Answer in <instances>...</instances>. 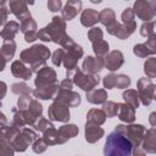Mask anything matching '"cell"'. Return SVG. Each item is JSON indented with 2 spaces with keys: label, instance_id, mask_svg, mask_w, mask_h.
I'll return each mask as SVG.
<instances>
[{
  "label": "cell",
  "instance_id": "obj_42",
  "mask_svg": "<svg viewBox=\"0 0 156 156\" xmlns=\"http://www.w3.org/2000/svg\"><path fill=\"white\" fill-rule=\"evenodd\" d=\"M155 22L154 21H149V22H144L140 27V34L145 38L151 37L152 34H155Z\"/></svg>",
  "mask_w": 156,
  "mask_h": 156
},
{
  "label": "cell",
  "instance_id": "obj_52",
  "mask_svg": "<svg viewBox=\"0 0 156 156\" xmlns=\"http://www.w3.org/2000/svg\"><path fill=\"white\" fill-rule=\"evenodd\" d=\"M73 88V82L72 79H68V78H65L61 83H60V89H66V90H72Z\"/></svg>",
  "mask_w": 156,
  "mask_h": 156
},
{
  "label": "cell",
  "instance_id": "obj_44",
  "mask_svg": "<svg viewBox=\"0 0 156 156\" xmlns=\"http://www.w3.org/2000/svg\"><path fill=\"white\" fill-rule=\"evenodd\" d=\"M48 144L45 143V140L43 138H38L33 144H32V149L35 154H43L46 149H48Z\"/></svg>",
  "mask_w": 156,
  "mask_h": 156
},
{
  "label": "cell",
  "instance_id": "obj_55",
  "mask_svg": "<svg viewBox=\"0 0 156 156\" xmlns=\"http://www.w3.org/2000/svg\"><path fill=\"white\" fill-rule=\"evenodd\" d=\"M4 126H7V118H6V116L0 111V127H4Z\"/></svg>",
  "mask_w": 156,
  "mask_h": 156
},
{
  "label": "cell",
  "instance_id": "obj_10",
  "mask_svg": "<svg viewBox=\"0 0 156 156\" xmlns=\"http://www.w3.org/2000/svg\"><path fill=\"white\" fill-rule=\"evenodd\" d=\"M145 132L146 129L141 124H129V126H126L123 135L130 141L132 146L135 147V146H140Z\"/></svg>",
  "mask_w": 156,
  "mask_h": 156
},
{
  "label": "cell",
  "instance_id": "obj_1",
  "mask_svg": "<svg viewBox=\"0 0 156 156\" xmlns=\"http://www.w3.org/2000/svg\"><path fill=\"white\" fill-rule=\"evenodd\" d=\"M132 144L123 135L112 132L107 135L104 145V156H132Z\"/></svg>",
  "mask_w": 156,
  "mask_h": 156
},
{
  "label": "cell",
  "instance_id": "obj_49",
  "mask_svg": "<svg viewBox=\"0 0 156 156\" xmlns=\"http://www.w3.org/2000/svg\"><path fill=\"white\" fill-rule=\"evenodd\" d=\"M62 7V1L61 0H49L48 1V9L52 12H57Z\"/></svg>",
  "mask_w": 156,
  "mask_h": 156
},
{
  "label": "cell",
  "instance_id": "obj_4",
  "mask_svg": "<svg viewBox=\"0 0 156 156\" xmlns=\"http://www.w3.org/2000/svg\"><path fill=\"white\" fill-rule=\"evenodd\" d=\"M50 56H51V52H50L48 46H45L43 44H35V45L30 46L29 49H26L21 52L20 61L23 62V63L32 65V63H34L35 61H39V60L46 61Z\"/></svg>",
  "mask_w": 156,
  "mask_h": 156
},
{
  "label": "cell",
  "instance_id": "obj_56",
  "mask_svg": "<svg viewBox=\"0 0 156 156\" xmlns=\"http://www.w3.org/2000/svg\"><path fill=\"white\" fill-rule=\"evenodd\" d=\"M149 121H150V123H151V126H152V127H155V126H156V113H155V112H152V113L150 115Z\"/></svg>",
  "mask_w": 156,
  "mask_h": 156
},
{
  "label": "cell",
  "instance_id": "obj_33",
  "mask_svg": "<svg viewBox=\"0 0 156 156\" xmlns=\"http://www.w3.org/2000/svg\"><path fill=\"white\" fill-rule=\"evenodd\" d=\"M43 139L45 140V143L50 146V145H60V138H58V132L55 127L49 128L48 130H45L43 133Z\"/></svg>",
  "mask_w": 156,
  "mask_h": 156
},
{
  "label": "cell",
  "instance_id": "obj_19",
  "mask_svg": "<svg viewBox=\"0 0 156 156\" xmlns=\"http://www.w3.org/2000/svg\"><path fill=\"white\" fill-rule=\"evenodd\" d=\"M140 147L147 154H155L156 152V129H155V127L146 129L144 138L141 140Z\"/></svg>",
  "mask_w": 156,
  "mask_h": 156
},
{
  "label": "cell",
  "instance_id": "obj_57",
  "mask_svg": "<svg viewBox=\"0 0 156 156\" xmlns=\"http://www.w3.org/2000/svg\"><path fill=\"white\" fill-rule=\"evenodd\" d=\"M6 61H5V58L2 57V56H0V72H2L4 71V68H5V66H6Z\"/></svg>",
  "mask_w": 156,
  "mask_h": 156
},
{
  "label": "cell",
  "instance_id": "obj_16",
  "mask_svg": "<svg viewBox=\"0 0 156 156\" xmlns=\"http://www.w3.org/2000/svg\"><path fill=\"white\" fill-rule=\"evenodd\" d=\"M9 6H10V12L13 13L21 22L32 17L30 16V12L27 7V2L23 1V0H11L9 2Z\"/></svg>",
  "mask_w": 156,
  "mask_h": 156
},
{
  "label": "cell",
  "instance_id": "obj_24",
  "mask_svg": "<svg viewBox=\"0 0 156 156\" xmlns=\"http://www.w3.org/2000/svg\"><path fill=\"white\" fill-rule=\"evenodd\" d=\"M58 132V138H60V144H65L68 139L74 138L78 135L79 129L76 124H63L57 129Z\"/></svg>",
  "mask_w": 156,
  "mask_h": 156
},
{
  "label": "cell",
  "instance_id": "obj_31",
  "mask_svg": "<svg viewBox=\"0 0 156 156\" xmlns=\"http://www.w3.org/2000/svg\"><path fill=\"white\" fill-rule=\"evenodd\" d=\"M99 22H101L105 27H110L112 26L113 23H116V15H115V11L110 7H106V9H102L100 12H99Z\"/></svg>",
  "mask_w": 156,
  "mask_h": 156
},
{
  "label": "cell",
  "instance_id": "obj_15",
  "mask_svg": "<svg viewBox=\"0 0 156 156\" xmlns=\"http://www.w3.org/2000/svg\"><path fill=\"white\" fill-rule=\"evenodd\" d=\"M123 62H124L123 54L119 50H113V51H110L105 56V58H104V67H106L107 69L113 72V71H117L118 68H121Z\"/></svg>",
  "mask_w": 156,
  "mask_h": 156
},
{
  "label": "cell",
  "instance_id": "obj_32",
  "mask_svg": "<svg viewBox=\"0 0 156 156\" xmlns=\"http://www.w3.org/2000/svg\"><path fill=\"white\" fill-rule=\"evenodd\" d=\"M122 98H123L124 101H126L124 104L129 105V106L133 107L134 110L138 108L139 105H140L138 93H136V90H134V89H127V90H124L123 94H122Z\"/></svg>",
  "mask_w": 156,
  "mask_h": 156
},
{
  "label": "cell",
  "instance_id": "obj_40",
  "mask_svg": "<svg viewBox=\"0 0 156 156\" xmlns=\"http://www.w3.org/2000/svg\"><path fill=\"white\" fill-rule=\"evenodd\" d=\"M35 29H37V22H35L32 17H29V18L22 21L21 24H20V30H21L22 33H24V34L28 33V32H33V30H35Z\"/></svg>",
  "mask_w": 156,
  "mask_h": 156
},
{
  "label": "cell",
  "instance_id": "obj_11",
  "mask_svg": "<svg viewBox=\"0 0 156 156\" xmlns=\"http://www.w3.org/2000/svg\"><path fill=\"white\" fill-rule=\"evenodd\" d=\"M104 87L106 89L118 88V89H126L130 85V78L127 74H107L104 77Z\"/></svg>",
  "mask_w": 156,
  "mask_h": 156
},
{
  "label": "cell",
  "instance_id": "obj_20",
  "mask_svg": "<svg viewBox=\"0 0 156 156\" xmlns=\"http://www.w3.org/2000/svg\"><path fill=\"white\" fill-rule=\"evenodd\" d=\"M105 134V130L98 126V124H94V123H89L87 122L85 123V128H84V135H85V140L90 144H94L96 143L98 140H100Z\"/></svg>",
  "mask_w": 156,
  "mask_h": 156
},
{
  "label": "cell",
  "instance_id": "obj_45",
  "mask_svg": "<svg viewBox=\"0 0 156 156\" xmlns=\"http://www.w3.org/2000/svg\"><path fill=\"white\" fill-rule=\"evenodd\" d=\"M133 52H134V55H136L138 57H141V58H144V57H146L149 55H152L147 50V48L145 46V44H136V45H134Z\"/></svg>",
  "mask_w": 156,
  "mask_h": 156
},
{
  "label": "cell",
  "instance_id": "obj_28",
  "mask_svg": "<svg viewBox=\"0 0 156 156\" xmlns=\"http://www.w3.org/2000/svg\"><path fill=\"white\" fill-rule=\"evenodd\" d=\"M20 30V24L16 21H10L6 22L4 28L0 32V37L4 40H13V38L16 37V34Z\"/></svg>",
  "mask_w": 156,
  "mask_h": 156
},
{
  "label": "cell",
  "instance_id": "obj_22",
  "mask_svg": "<svg viewBox=\"0 0 156 156\" xmlns=\"http://www.w3.org/2000/svg\"><path fill=\"white\" fill-rule=\"evenodd\" d=\"M106 28H107V33H108V34L115 35V37H117V38L121 39V40L127 39L130 34L134 33V29H132V28H129V27H127V26H124V24H121V23H118V22H116V23H113L112 26L106 27Z\"/></svg>",
  "mask_w": 156,
  "mask_h": 156
},
{
  "label": "cell",
  "instance_id": "obj_46",
  "mask_svg": "<svg viewBox=\"0 0 156 156\" xmlns=\"http://www.w3.org/2000/svg\"><path fill=\"white\" fill-rule=\"evenodd\" d=\"M63 57H65V50L63 49H56L51 56V61L55 66L60 67L62 65V61H63Z\"/></svg>",
  "mask_w": 156,
  "mask_h": 156
},
{
  "label": "cell",
  "instance_id": "obj_39",
  "mask_svg": "<svg viewBox=\"0 0 156 156\" xmlns=\"http://www.w3.org/2000/svg\"><path fill=\"white\" fill-rule=\"evenodd\" d=\"M104 113L106 115V117H115L117 116V112H118V104L117 102H113V101H105L102 104V108Z\"/></svg>",
  "mask_w": 156,
  "mask_h": 156
},
{
  "label": "cell",
  "instance_id": "obj_47",
  "mask_svg": "<svg viewBox=\"0 0 156 156\" xmlns=\"http://www.w3.org/2000/svg\"><path fill=\"white\" fill-rule=\"evenodd\" d=\"M15 150L11 143H0V156H13Z\"/></svg>",
  "mask_w": 156,
  "mask_h": 156
},
{
  "label": "cell",
  "instance_id": "obj_36",
  "mask_svg": "<svg viewBox=\"0 0 156 156\" xmlns=\"http://www.w3.org/2000/svg\"><path fill=\"white\" fill-rule=\"evenodd\" d=\"M11 90H12L13 94H17V95H20V96L33 94V90H32L30 87L27 85L26 83H13V84L11 85Z\"/></svg>",
  "mask_w": 156,
  "mask_h": 156
},
{
  "label": "cell",
  "instance_id": "obj_12",
  "mask_svg": "<svg viewBox=\"0 0 156 156\" xmlns=\"http://www.w3.org/2000/svg\"><path fill=\"white\" fill-rule=\"evenodd\" d=\"M13 119H12V126L22 129L24 126H34L37 118L27 110H18V108H13Z\"/></svg>",
  "mask_w": 156,
  "mask_h": 156
},
{
  "label": "cell",
  "instance_id": "obj_48",
  "mask_svg": "<svg viewBox=\"0 0 156 156\" xmlns=\"http://www.w3.org/2000/svg\"><path fill=\"white\" fill-rule=\"evenodd\" d=\"M144 44L147 48V50L154 55L156 52V34H152L151 37H149L146 43H144Z\"/></svg>",
  "mask_w": 156,
  "mask_h": 156
},
{
  "label": "cell",
  "instance_id": "obj_5",
  "mask_svg": "<svg viewBox=\"0 0 156 156\" xmlns=\"http://www.w3.org/2000/svg\"><path fill=\"white\" fill-rule=\"evenodd\" d=\"M71 79H72L73 84L78 85L80 89H83L85 91L94 89L100 82V78L98 74H87V73L82 72V69L79 67H77L74 69Z\"/></svg>",
  "mask_w": 156,
  "mask_h": 156
},
{
  "label": "cell",
  "instance_id": "obj_23",
  "mask_svg": "<svg viewBox=\"0 0 156 156\" xmlns=\"http://www.w3.org/2000/svg\"><path fill=\"white\" fill-rule=\"evenodd\" d=\"M11 73L16 77V78H21L23 80H28L32 77V71L30 68H28L23 62H21L20 60L13 61L11 65Z\"/></svg>",
  "mask_w": 156,
  "mask_h": 156
},
{
  "label": "cell",
  "instance_id": "obj_8",
  "mask_svg": "<svg viewBox=\"0 0 156 156\" xmlns=\"http://www.w3.org/2000/svg\"><path fill=\"white\" fill-rule=\"evenodd\" d=\"M136 87H138L136 93L139 96V101H141V104L145 106L150 105L155 99V88H156L152 80L149 78H140L136 83Z\"/></svg>",
  "mask_w": 156,
  "mask_h": 156
},
{
  "label": "cell",
  "instance_id": "obj_34",
  "mask_svg": "<svg viewBox=\"0 0 156 156\" xmlns=\"http://www.w3.org/2000/svg\"><path fill=\"white\" fill-rule=\"evenodd\" d=\"M121 18H122V24H124V26H127V27H129V28H132V29H136V22H135V15H134V12H133V10L132 9H129V7H127L123 12H122V16H121Z\"/></svg>",
  "mask_w": 156,
  "mask_h": 156
},
{
  "label": "cell",
  "instance_id": "obj_41",
  "mask_svg": "<svg viewBox=\"0 0 156 156\" xmlns=\"http://www.w3.org/2000/svg\"><path fill=\"white\" fill-rule=\"evenodd\" d=\"M88 39L90 40L91 44L101 41L102 40V30L99 27H93L91 29L88 30Z\"/></svg>",
  "mask_w": 156,
  "mask_h": 156
},
{
  "label": "cell",
  "instance_id": "obj_2",
  "mask_svg": "<svg viewBox=\"0 0 156 156\" xmlns=\"http://www.w3.org/2000/svg\"><path fill=\"white\" fill-rule=\"evenodd\" d=\"M66 35V22L58 16H54L51 22L38 32V39L56 44H60Z\"/></svg>",
  "mask_w": 156,
  "mask_h": 156
},
{
  "label": "cell",
  "instance_id": "obj_35",
  "mask_svg": "<svg viewBox=\"0 0 156 156\" xmlns=\"http://www.w3.org/2000/svg\"><path fill=\"white\" fill-rule=\"evenodd\" d=\"M93 45V50L96 55L98 58H101L104 60L105 56L108 54V43L105 41V40H101L99 43H95V44H91Z\"/></svg>",
  "mask_w": 156,
  "mask_h": 156
},
{
  "label": "cell",
  "instance_id": "obj_30",
  "mask_svg": "<svg viewBox=\"0 0 156 156\" xmlns=\"http://www.w3.org/2000/svg\"><path fill=\"white\" fill-rule=\"evenodd\" d=\"M15 51H16L15 40H5L0 48V56H2L6 62H9L10 60H12Z\"/></svg>",
  "mask_w": 156,
  "mask_h": 156
},
{
  "label": "cell",
  "instance_id": "obj_38",
  "mask_svg": "<svg viewBox=\"0 0 156 156\" xmlns=\"http://www.w3.org/2000/svg\"><path fill=\"white\" fill-rule=\"evenodd\" d=\"M144 72H145V74L147 76L149 79L156 77V58L155 57H150V58H147L145 61Z\"/></svg>",
  "mask_w": 156,
  "mask_h": 156
},
{
  "label": "cell",
  "instance_id": "obj_13",
  "mask_svg": "<svg viewBox=\"0 0 156 156\" xmlns=\"http://www.w3.org/2000/svg\"><path fill=\"white\" fill-rule=\"evenodd\" d=\"M54 100L56 102H60V104L66 105L68 107H76L80 104V95L73 90L60 89Z\"/></svg>",
  "mask_w": 156,
  "mask_h": 156
},
{
  "label": "cell",
  "instance_id": "obj_17",
  "mask_svg": "<svg viewBox=\"0 0 156 156\" xmlns=\"http://www.w3.org/2000/svg\"><path fill=\"white\" fill-rule=\"evenodd\" d=\"M104 68V60L94 57V56H87L82 65V72L87 74H98Z\"/></svg>",
  "mask_w": 156,
  "mask_h": 156
},
{
  "label": "cell",
  "instance_id": "obj_51",
  "mask_svg": "<svg viewBox=\"0 0 156 156\" xmlns=\"http://www.w3.org/2000/svg\"><path fill=\"white\" fill-rule=\"evenodd\" d=\"M9 10L4 6V7H0V26L5 24L6 21H7V16H9Z\"/></svg>",
  "mask_w": 156,
  "mask_h": 156
},
{
  "label": "cell",
  "instance_id": "obj_21",
  "mask_svg": "<svg viewBox=\"0 0 156 156\" xmlns=\"http://www.w3.org/2000/svg\"><path fill=\"white\" fill-rule=\"evenodd\" d=\"M82 9V1H67L61 10V18L66 21H72L80 11Z\"/></svg>",
  "mask_w": 156,
  "mask_h": 156
},
{
  "label": "cell",
  "instance_id": "obj_54",
  "mask_svg": "<svg viewBox=\"0 0 156 156\" xmlns=\"http://www.w3.org/2000/svg\"><path fill=\"white\" fill-rule=\"evenodd\" d=\"M6 91H7V85L5 82L0 80V100H2L6 95Z\"/></svg>",
  "mask_w": 156,
  "mask_h": 156
},
{
  "label": "cell",
  "instance_id": "obj_43",
  "mask_svg": "<svg viewBox=\"0 0 156 156\" xmlns=\"http://www.w3.org/2000/svg\"><path fill=\"white\" fill-rule=\"evenodd\" d=\"M51 127H54V124L49 121V119H46V118H44V117H39L37 121H35V123H34V128L37 129V130H39V132H45V130H48L49 128H51Z\"/></svg>",
  "mask_w": 156,
  "mask_h": 156
},
{
  "label": "cell",
  "instance_id": "obj_25",
  "mask_svg": "<svg viewBox=\"0 0 156 156\" xmlns=\"http://www.w3.org/2000/svg\"><path fill=\"white\" fill-rule=\"evenodd\" d=\"M118 118L126 123H133L135 119V110L127 104H118Z\"/></svg>",
  "mask_w": 156,
  "mask_h": 156
},
{
  "label": "cell",
  "instance_id": "obj_6",
  "mask_svg": "<svg viewBox=\"0 0 156 156\" xmlns=\"http://www.w3.org/2000/svg\"><path fill=\"white\" fill-rule=\"evenodd\" d=\"M133 12L144 22L152 21L156 16V1L152 0H138L134 2Z\"/></svg>",
  "mask_w": 156,
  "mask_h": 156
},
{
  "label": "cell",
  "instance_id": "obj_26",
  "mask_svg": "<svg viewBox=\"0 0 156 156\" xmlns=\"http://www.w3.org/2000/svg\"><path fill=\"white\" fill-rule=\"evenodd\" d=\"M85 98L90 104H94V105L104 104L107 100V91L105 89H95L94 88V89L87 91Z\"/></svg>",
  "mask_w": 156,
  "mask_h": 156
},
{
  "label": "cell",
  "instance_id": "obj_18",
  "mask_svg": "<svg viewBox=\"0 0 156 156\" xmlns=\"http://www.w3.org/2000/svg\"><path fill=\"white\" fill-rule=\"evenodd\" d=\"M58 90H60V85L57 83H54V84H49V85H44L34 89L33 95L37 99H41V100H49V99L54 100Z\"/></svg>",
  "mask_w": 156,
  "mask_h": 156
},
{
  "label": "cell",
  "instance_id": "obj_7",
  "mask_svg": "<svg viewBox=\"0 0 156 156\" xmlns=\"http://www.w3.org/2000/svg\"><path fill=\"white\" fill-rule=\"evenodd\" d=\"M38 139V134L29 129V128H22L20 130V134L13 139V141L11 143L12 145V149L15 151H18V152H23L27 150V147L33 144L35 140Z\"/></svg>",
  "mask_w": 156,
  "mask_h": 156
},
{
  "label": "cell",
  "instance_id": "obj_9",
  "mask_svg": "<svg viewBox=\"0 0 156 156\" xmlns=\"http://www.w3.org/2000/svg\"><path fill=\"white\" fill-rule=\"evenodd\" d=\"M48 117L51 121H56V122H62L66 123L69 121L71 118V113H69V107L66 105H62L60 102L54 101L48 110Z\"/></svg>",
  "mask_w": 156,
  "mask_h": 156
},
{
  "label": "cell",
  "instance_id": "obj_53",
  "mask_svg": "<svg viewBox=\"0 0 156 156\" xmlns=\"http://www.w3.org/2000/svg\"><path fill=\"white\" fill-rule=\"evenodd\" d=\"M132 155L133 156H146V152L140 146H135L132 149Z\"/></svg>",
  "mask_w": 156,
  "mask_h": 156
},
{
  "label": "cell",
  "instance_id": "obj_37",
  "mask_svg": "<svg viewBox=\"0 0 156 156\" xmlns=\"http://www.w3.org/2000/svg\"><path fill=\"white\" fill-rule=\"evenodd\" d=\"M24 110L29 111L37 119H38L39 117H41V113H43V106H41V104H40L38 100H35V99H32V100L29 101L28 106H27Z\"/></svg>",
  "mask_w": 156,
  "mask_h": 156
},
{
  "label": "cell",
  "instance_id": "obj_27",
  "mask_svg": "<svg viewBox=\"0 0 156 156\" xmlns=\"http://www.w3.org/2000/svg\"><path fill=\"white\" fill-rule=\"evenodd\" d=\"M99 22V12L94 9H85L80 16V23L84 27H93Z\"/></svg>",
  "mask_w": 156,
  "mask_h": 156
},
{
  "label": "cell",
  "instance_id": "obj_14",
  "mask_svg": "<svg viewBox=\"0 0 156 156\" xmlns=\"http://www.w3.org/2000/svg\"><path fill=\"white\" fill-rule=\"evenodd\" d=\"M56 80H57V76H56L55 69L46 66L37 73V78L34 79V84L37 88H39V87L54 84V83H56Z\"/></svg>",
  "mask_w": 156,
  "mask_h": 156
},
{
  "label": "cell",
  "instance_id": "obj_3",
  "mask_svg": "<svg viewBox=\"0 0 156 156\" xmlns=\"http://www.w3.org/2000/svg\"><path fill=\"white\" fill-rule=\"evenodd\" d=\"M60 45L62 46L65 51V57H63V66L66 68V72H69V71H73L76 69L78 66H77V62L78 60L83 56V49L80 45H78L77 43H74V40L69 37V35H66L62 41L60 43Z\"/></svg>",
  "mask_w": 156,
  "mask_h": 156
},
{
  "label": "cell",
  "instance_id": "obj_29",
  "mask_svg": "<svg viewBox=\"0 0 156 156\" xmlns=\"http://www.w3.org/2000/svg\"><path fill=\"white\" fill-rule=\"evenodd\" d=\"M105 121H106V115L100 108H91L87 113V122H89V123L101 126L105 123Z\"/></svg>",
  "mask_w": 156,
  "mask_h": 156
},
{
  "label": "cell",
  "instance_id": "obj_50",
  "mask_svg": "<svg viewBox=\"0 0 156 156\" xmlns=\"http://www.w3.org/2000/svg\"><path fill=\"white\" fill-rule=\"evenodd\" d=\"M38 39V32L37 30H33V32H28L24 34V40L27 43H33Z\"/></svg>",
  "mask_w": 156,
  "mask_h": 156
}]
</instances>
